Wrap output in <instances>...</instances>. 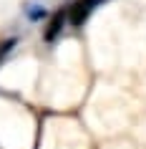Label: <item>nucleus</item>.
I'll return each mask as SVG.
<instances>
[{
    "mask_svg": "<svg viewBox=\"0 0 146 149\" xmlns=\"http://www.w3.org/2000/svg\"><path fill=\"white\" fill-rule=\"evenodd\" d=\"M46 15H48V10L43 8V5H38V3H28V5H25V18L33 20V23L40 20V18H46Z\"/></svg>",
    "mask_w": 146,
    "mask_h": 149,
    "instance_id": "obj_3",
    "label": "nucleus"
},
{
    "mask_svg": "<svg viewBox=\"0 0 146 149\" xmlns=\"http://www.w3.org/2000/svg\"><path fill=\"white\" fill-rule=\"evenodd\" d=\"M66 25H68L66 10H55L53 15L48 18V25H46V31H43V40H46V43H55V40L61 38V33H63Z\"/></svg>",
    "mask_w": 146,
    "mask_h": 149,
    "instance_id": "obj_2",
    "label": "nucleus"
},
{
    "mask_svg": "<svg viewBox=\"0 0 146 149\" xmlns=\"http://www.w3.org/2000/svg\"><path fill=\"white\" fill-rule=\"evenodd\" d=\"M15 46H18V38H5L3 43H0V63L8 58L10 51H15Z\"/></svg>",
    "mask_w": 146,
    "mask_h": 149,
    "instance_id": "obj_4",
    "label": "nucleus"
},
{
    "mask_svg": "<svg viewBox=\"0 0 146 149\" xmlns=\"http://www.w3.org/2000/svg\"><path fill=\"white\" fill-rule=\"evenodd\" d=\"M106 0H73L68 8H66V15H68V25L73 28H81L86 25V20L96 13V10L103 5Z\"/></svg>",
    "mask_w": 146,
    "mask_h": 149,
    "instance_id": "obj_1",
    "label": "nucleus"
}]
</instances>
